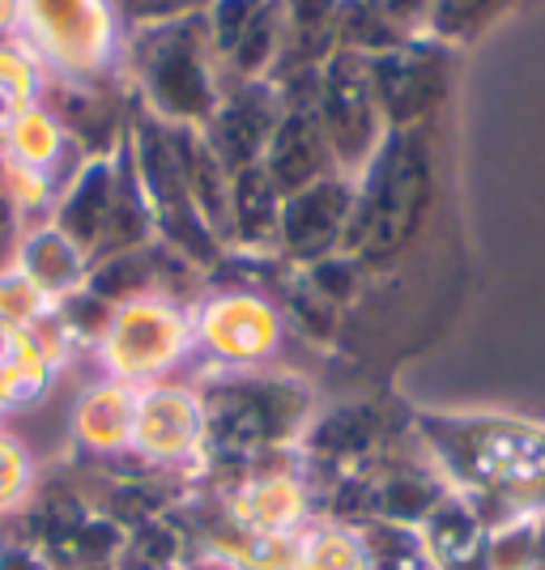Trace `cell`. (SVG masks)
<instances>
[{"label": "cell", "mask_w": 545, "mask_h": 570, "mask_svg": "<svg viewBox=\"0 0 545 570\" xmlns=\"http://www.w3.org/2000/svg\"><path fill=\"white\" fill-rule=\"evenodd\" d=\"M256 0H222L214 13V35H217V48L222 51H235L239 39L247 35V26L256 18Z\"/></svg>", "instance_id": "12"}, {"label": "cell", "mask_w": 545, "mask_h": 570, "mask_svg": "<svg viewBox=\"0 0 545 570\" xmlns=\"http://www.w3.org/2000/svg\"><path fill=\"white\" fill-rule=\"evenodd\" d=\"M430 4V26L439 39H474L481 26H490L512 4V0H427Z\"/></svg>", "instance_id": "10"}, {"label": "cell", "mask_w": 545, "mask_h": 570, "mask_svg": "<svg viewBox=\"0 0 545 570\" xmlns=\"http://www.w3.org/2000/svg\"><path fill=\"white\" fill-rule=\"evenodd\" d=\"M418 188H422V163L409 145H392L380 158V167L367 179V196L358 205L354 226H350V247L362 256L380 261L397 247L405 222L418 205Z\"/></svg>", "instance_id": "2"}, {"label": "cell", "mask_w": 545, "mask_h": 570, "mask_svg": "<svg viewBox=\"0 0 545 570\" xmlns=\"http://www.w3.org/2000/svg\"><path fill=\"white\" fill-rule=\"evenodd\" d=\"M116 209H119V188L111 179V167H90L86 179L77 184L65 209H60V230L72 235L81 247H95L103 230L116 226Z\"/></svg>", "instance_id": "7"}, {"label": "cell", "mask_w": 545, "mask_h": 570, "mask_svg": "<svg viewBox=\"0 0 545 570\" xmlns=\"http://www.w3.org/2000/svg\"><path fill=\"white\" fill-rule=\"evenodd\" d=\"M116 4L128 18H137V22H175L188 9L205 4V0H116Z\"/></svg>", "instance_id": "13"}, {"label": "cell", "mask_w": 545, "mask_h": 570, "mask_svg": "<svg viewBox=\"0 0 545 570\" xmlns=\"http://www.w3.org/2000/svg\"><path fill=\"white\" fill-rule=\"evenodd\" d=\"M282 119V107H278V95L264 90V86H247L243 95L231 98L226 111L214 116V149L217 163L239 175V170L256 167L269 141H273V128Z\"/></svg>", "instance_id": "6"}, {"label": "cell", "mask_w": 545, "mask_h": 570, "mask_svg": "<svg viewBox=\"0 0 545 570\" xmlns=\"http://www.w3.org/2000/svg\"><path fill=\"white\" fill-rule=\"evenodd\" d=\"M329 167V137L320 128V116L308 102H290L273 128V141L264 149V175L278 196L320 184V175Z\"/></svg>", "instance_id": "4"}, {"label": "cell", "mask_w": 545, "mask_h": 570, "mask_svg": "<svg viewBox=\"0 0 545 570\" xmlns=\"http://www.w3.org/2000/svg\"><path fill=\"white\" fill-rule=\"evenodd\" d=\"M350 217V191L337 179H320L311 188L285 196L282 209V243L294 261H320L346 230Z\"/></svg>", "instance_id": "5"}, {"label": "cell", "mask_w": 545, "mask_h": 570, "mask_svg": "<svg viewBox=\"0 0 545 570\" xmlns=\"http://www.w3.org/2000/svg\"><path fill=\"white\" fill-rule=\"evenodd\" d=\"M137 65L149 98L175 119H214V86L201 60V22H166L137 43Z\"/></svg>", "instance_id": "1"}, {"label": "cell", "mask_w": 545, "mask_h": 570, "mask_svg": "<svg viewBox=\"0 0 545 570\" xmlns=\"http://www.w3.org/2000/svg\"><path fill=\"white\" fill-rule=\"evenodd\" d=\"M282 222L278 191L269 184L264 167H247L235 175V226L243 238H261Z\"/></svg>", "instance_id": "9"}, {"label": "cell", "mask_w": 545, "mask_h": 570, "mask_svg": "<svg viewBox=\"0 0 545 570\" xmlns=\"http://www.w3.org/2000/svg\"><path fill=\"white\" fill-rule=\"evenodd\" d=\"M427 56L422 51H392V56H380L371 65V81H376V98L392 116H413L422 111L427 102Z\"/></svg>", "instance_id": "8"}, {"label": "cell", "mask_w": 545, "mask_h": 570, "mask_svg": "<svg viewBox=\"0 0 545 570\" xmlns=\"http://www.w3.org/2000/svg\"><path fill=\"white\" fill-rule=\"evenodd\" d=\"M320 128L341 163H358L376 145V81L354 51H337L320 81Z\"/></svg>", "instance_id": "3"}, {"label": "cell", "mask_w": 545, "mask_h": 570, "mask_svg": "<svg viewBox=\"0 0 545 570\" xmlns=\"http://www.w3.org/2000/svg\"><path fill=\"white\" fill-rule=\"evenodd\" d=\"M273 35H278V18H273V4H264L261 13L252 18V26H247V35L239 39L235 65H243V69H261L264 60H269V51H273Z\"/></svg>", "instance_id": "11"}]
</instances>
